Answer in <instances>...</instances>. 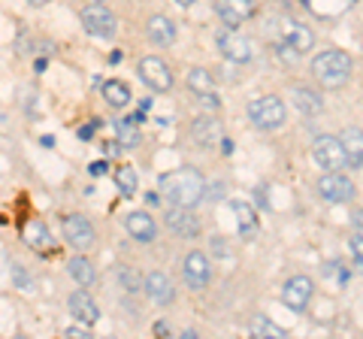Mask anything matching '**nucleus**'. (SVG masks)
<instances>
[{
	"instance_id": "nucleus-1",
	"label": "nucleus",
	"mask_w": 363,
	"mask_h": 339,
	"mask_svg": "<svg viewBox=\"0 0 363 339\" xmlns=\"http://www.w3.org/2000/svg\"><path fill=\"white\" fill-rule=\"evenodd\" d=\"M157 188H161L164 197L173 200L176 206H197L203 194H206V179H203L194 167H179L157 179Z\"/></svg>"
},
{
	"instance_id": "nucleus-2",
	"label": "nucleus",
	"mask_w": 363,
	"mask_h": 339,
	"mask_svg": "<svg viewBox=\"0 0 363 339\" xmlns=\"http://www.w3.org/2000/svg\"><path fill=\"white\" fill-rule=\"evenodd\" d=\"M351 70H354V61H351V55L339 52V49L318 52L315 58H312V76L324 88H342L348 79H351Z\"/></svg>"
},
{
	"instance_id": "nucleus-3",
	"label": "nucleus",
	"mask_w": 363,
	"mask_h": 339,
	"mask_svg": "<svg viewBox=\"0 0 363 339\" xmlns=\"http://www.w3.org/2000/svg\"><path fill=\"white\" fill-rule=\"evenodd\" d=\"M285 104L272 94H264V97H255L248 104V121L255 124L260 130H279L285 124Z\"/></svg>"
},
{
	"instance_id": "nucleus-4",
	"label": "nucleus",
	"mask_w": 363,
	"mask_h": 339,
	"mask_svg": "<svg viewBox=\"0 0 363 339\" xmlns=\"http://www.w3.org/2000/svg\"><path fill=\"white\" fill-rule=\"evenodd\" d=\"M312 157H315V164L324 167V170H345L348 167V155H345L342 140L330 137V133H321V137H315Z\"/></svg>"
},
{
	"instance_id": "nucleus-5",
	"label": "nucleus",
	"mask_w": 363,
	"mask_h": 339,
	"mask_svg": "<svg viewBox=\"0 0 363 339\" xmlns=\"http://www.w3.org/2000/svg\"><path fill=\"white\" fill-rule=\"evenodd\" d=\"M318 194L327 203H348V200H354L357 188L342 170H324V176L318 179Z\"/></svg>"
},
{
	"instance_id": "nucleus-6",
	"label": "nucleus",
	"mask_w": 363,
	"mask_h": 339,
	"mask_svg": "<svg viewBox=\"0 0 363 339\" xmlns=\"http://www.w3.org/2000/svg\"><path fill=\"white\" fill-rule=\"evenodd\" d=\"M315 297V282L309 276H291L281 288V303L294 312H306Z\"/></svg>"
},
{
	"instance_id": "nucleus-7",
	"label": "nucleus",
	"mask_w": 363,
	"mask_h": 339,
	"mask_svg": "<svg viewBox=\"0 0 363 339\" xmlns=\"http://www.w3.org/2000/svg\"><path fill=\"white\" fill-rule=\"evenodd\" d=\"M182 276L191 291H203L212 282V261L203 252H188L185 264H182Z\"/></svg>"
},
{
	"instance_id": "nucleus-8",
	"label": "nucleus",
	"mask_w": 363,
	"mask_h": 339,
	"mask_svg": "<svg viewBox=\"0 0 363 339\" xmlns=\"http://www.w3.org/2000/svg\"><path fill=\"white\" fill-rule=\"evenodd\" d=\"M64 240L70 243L76 252H85V248L94 245L97 230H94V224H91L85 216L73 212V216H67V218H64Z\"/></svg>"
},
{
	"instance_id": "nucleus-9",
	"label": "nucleus",
	"mask_w": 363,
	"mask_h": 339,
	"mask_svg": "<svg viewBox=\"0 0 363 339\" xmlns=\"http://www.w3.org/2000/svg\"><path fill=\"white\" fill-rule=\"evenodd\" d=\"M140 79L157 94H164L173 88V73H169V67L157 58V55H149V58L140 61Z\"/></svg>"
},
{
	"instance_id": "nucleus-10",
	"label": "nucleus",
	"mask_w": 363,
	"mask_h": 339,
	"mask_svg": "<svg viewBox=\"0 0 363 339\" xmlns=\"http://www.w3.org/2000/svg\"><path fill=\"white\" fill-rule=\"evenodd\" d=\"M215 43H218V52L227 61H233V64L252 61V43H248V37H242V33H236V28L221 30L218 37H215Z\"/></svg>"
},
{
	"instance_id": "nucleus-11",
	"label": "nucleus",
	"mask_w": 363,
	"mask_h": 339,
	"mask_svg": "<svg viewBox=\"0 0 363 339\" xmlns=\"http://www.w3.org/2000/svg\"><path fill=\"white\" fill-rule=\"evenodd\" d=\"M82 28L88 33H94V37H112L118 25H116V16L104 4H91L82 9Z\"/></svg>"
},
{
	"instance_id": "nucleus-12",
	"label": "nucleus",
	"mask_w": 363,
	"mask_h": 339,
	"mask_svg": "<svg viewBox=\"0 0 363 339\" xmlns=\"http://www.w3.org/2000/svg\"><path fill=\"white\" fill-rule=\"evenodd\" d=\"M67 306H70V315L79 321V324H85V327H94L100 321V309H97V303L91 300V294L82 288V291H73L70 294V300H67Z\"/></svg>"
},
{
	"instance_id": "nucleus-13",
	"label": "nucleus",
	"mask_w": 363,
	"mask_h": 339,
	"mask_svg": "<svg viewBox=\"0 0 363 339\" xmlns=\"http://www.w3.org/2000/svg\"><path fill=\"white\" fill-rule=\"evenodd\" d=\"M281 43H288L291 49H297L300 55H306V52H312V46H315V33L306 25H300V21L281 18Z\"/></svg>"
},
{
	"instance_id": "nucleus-14",
	"label": "nucleus",
	"mask_w": 363,
	"mask_h": 339,
	"mask_svg": "<svg viewBox=\"0 0 363 339\" xmlns=\"http://www.w3.org/2000/svg\"><path fill=\"white\" fill-rule=\"evenodd\" d=\"M167 228L176 236H182V240H191V236L200 233V224L191 216V206H176V203L173 209H167Z\"/></svg>"
},
{
	"instance_id": "nucleus-15",
	"label": "nucleus",
	"mask_w": 363,
	"mask_h": 339,
	"mask_svg": "<svg viewBox=\"0 0 363 339\" xmlns=\"http://www.w3.org/2000/svg\"><path fill=\"white\" fill-rule=\"evenodd\" d=\"M191 137H194V143L203 145V149H212L215 143H221V121L212 116H197L191 121Z\"/></svg>"
},
{
	"instance_id": "nucleus-16",
	"label": "nucleus",
	"mask_w": 363,
	"mask_h": 339,
	"mask_svg": "<svg viewBox=\"0 0 363 339\" xmlns=\"http://www.w3.org/2000/svg\"><path fill=\"white\" fill-rule=\"evenodd\" d=\"M143 291L152 297V303H157V306H169L176 297V291H173V282H169L164 273H149L143 279Z\"/></svg>"
},
{
	"instance_id": "nucleus-17",
	"label": "nucleus",
	"mask_w": 363,
	"mask_h": 339,
	"mask_svg": "<svg viewBox=\"0 0 363 339\" xmlns=\"http://www.w3.org/2000/svg\"><path fill=\"white\" fill-rule=\"evenodd\" d=\"M124 228H128V233L136 243H152L157 236V224H155V218L149 216V212H128Z\"/></svg>"
},
{
	"instance_id": "nucleus-18",
	"label": "nucleus",
	"mask_w": 363,
	"mask_h": 339,
	"mask_svg": "<svg viewBox=\"0 0 363 339\" xmlns=\"http://www.w3.org/2000/svg\"><path fill=\"white\" fill-rule=\"evenodd\" d=\"M230 209H233V216H236V228H240V236H242V240H255L257 228H260L255 206H252V203H245V200H233Z\"/></svg>"
},
{
	"instance_id": "nucleus-19",
	"label": "nucleus",
	"mask_w": 363,
	"mask_h": 339,
	"mask_svg": "<svg viewBox=\"0 0 363 339\" xmlns=\"http://www.w3.org/2000/svg\"><path fill=\"white\" fill-rule=\"evenodd\" d=\"M291 104L297 106L306 118H315V116H321L324 112V97L312 91V88H291Z\"/></svg>"
},
{
	"instance_id": "nucleus-20",
	"label": "nucleus",
	"mask_w": 363,
	"mask_h": 339,
	"mask_svg": "<svg viewBox=\"0 0 363 339\" xmlns=\"http://www.w3.org/2000/svg\"><path fill=\"white\" fill-rule=\"evenodd\" d=\"M215 9H218V16L227 28H236L252 16V0H218Z\"/></svg>"
},
{
	"instance_id": "nucleus-21",
	"label": "nucleus",
	"mask_w": 363,
	"mask_h": 339,
	"mask_svg": "<svg viewBox=\"0 0 363 339\" xmlns=\"http://www.w3.org/2000/svg\"><path fill=\"white\" fill-rule=\"evenodd\" d=\"M145 33H149L155 46H173L176 43V25L167 16H152L145 21Z\"/></svg>"
},
{
	"instance_id": "nucleus-22",
	"label": "nucleus",
	"mask_w": 363,
	"mask_h": 339,
	"mask_svg": "<svg viewBox=\"0 0 363 339\" xmlns=\"http://www.w3.org/2000/svg\"><path fill=\"white\" fill-rule=\"evenodd\" d=\"M342 145H345V155H348V167L351 170H357V167H363V130L360 128H345L342 130Z\"/></svg>"
},
{
	"instance_id": "nucleus-23",
	"label": "nucleus",
	"mask_w": 363,
	"mask_h": 339,
	"mask_svg": "<svg viewBox=\"0 0 363 339\" xmlns=\"http://www.w3.org/2000/svg\"><path fill=\"white\" fill-rule=\"evenodd\" d=\"M21 236H25V243L33 248V252H49V248H52V233L37 218L25 224V233H21Z\"/></svg>"
},
{
	"instance_id": "nucleus-24",
	"label": "nucleus",
	"mask_w": 363,
	"mask_h": 339,
	"mask_svg": "<svg viewBox=\"0 0 363 339\" xmlns=\"http://www.w3.org/2000/svg\"><path fill=\"white\" fill-rule=\"evenodd\" d=\"M100 91H104V100H106L112 109H124V106L130 104V97H133L128 82H121V79H109V82H104Z\"/></svg>"
},
{
	"instance_id": "nucleus-25",
	"label": "nucleus",
	"mask_w": 363,
	"mask_h": 339,
	"mask_svg": "<svg viewBox=\"0 0 363 339\" xmlns=\"http://www.w3.org/2000/svg\"><path fill=\"white\" fill-rule=\"evenodd\" d=\"M70 276L76 279V285H82V288H91L97 282V273H94V264L88 261V257H82V255H76L70 264Z\"/></svg>"
},
{
	"instance_id": "nucleus-26",
	"label": "nucleus",
	"mask_w": 363,
	"mask_h": 339,
	"mask_svg": "<svg viewBox=\"0 0 363 339\" xmlns=\"http://www.w3.org/2000/svg\"><path fill=\"white\" fill-rule=\"evenodd\" d=\"M252 336H260V339H281V336H285V327H279L272 318H267V315H255V321H252Z\"/></svg>"
},
{
	"instance_id": "nucleus-27",
	"label": "nucleus",
	"mask_w": 363,
	"mask_h": 339,
	"mask_svg": "<svg viewBox=\"0 0 363 339\" xmlns=\"http://www.w3.org/2000/svg\"><path fill=\"white\" fill-rule=\"evenodd\" d=\"M116 133H118V143L124 145V149H136V145L143 143L140 128L133 124V118H121V121H116Z\"/></svg>"
},
{
	"instance_id": "nucleus-28",
	"label": "nucleus",
	"mask_w": 363,
	"mask_h": 339,
	"mask_svg": "<svg viewBox=\"0 0 363 339\" xmlns=\"http://www.w3.org/2000/svg\"><path fill=\"white\" fill-rule=\"evenodd\" d=\"M116 185H118V191L124 197H133L136 188H140V176H136L133 167H118L116 170Z\"/></svg>"
},
{
	"instance_id": "nucleus-29",
	"label": "nucleus",
	"mask_w": 363,
	"mask_h": 339,
	"mask_svg": "<svg viewBox=\"0 0 363 339\" xmlns=\"http://www.w3.org/2000/svg\"><path fill=\"white\" fill-rule=\"evenodd\" d=\"M185 82H188V88H191V91H194L197 97L212 91V73H209V70H203V67H194V70L188 73Z\"/></svg>"
},
{
	"instance_id": "nucleus-30",
	"label": "nucleus",
	"mask_w": 363,
	"mask_h": 339,
	"mask_svg": "<svg viewBox=\"0 0 363 339\" xmlns=\"http://www.w3.org/2000/svg\"><path fill=\"white\" fill-rule=\"evenodd\" d=\"M118 282H121V288L128 294L143 291V279L136 276V269H130V267H118Z\"/></svg>"
},
{
	"instance_id": "nucleus-31",
	"label": "nucleus",
	"mask_w": 363,
	"mask_h": 339,
	"mask_svg": "<svg viewBox=\"0 0 363 339\" xmlns=\"http://www.w3.org/2000/svg\"><path fill=\"white\" fill-rule=\"evenodd\" d=\"M348 252H351V264L363 273V233H354L348 240Z\"/></svg>"
},
{
	"instance_id": "nucleus-32",
	"label": "nucleus",
	"mask_w": 363,
	"mask_h": 339,
	"mask_svg": "<svg viewBox=\"0 0 363 339\" xmlns=\"http://www.w3.org/2000/svg\"><path fill=\"white\" fill-rule=\"evenodd\" d=\"M13 276H16V282H18L21 291H33V282H30V276H28L21 267H13Z\"/></svg>"
},
{
	"instance_id": "nucleus-33",
	"label": "nucleus",
	"mask_w": 363,
	"mask_h": 339,
	"mask_svg": "<svg viewBox=\"0 0 363 339\" xmlns=\"http://www.w3.org/2000/svg\"><path fill=\"white\" fill-rule=\"evenodd\" d=\"M64 336H70V339H82V336H88V327H85V324H82V327H67Z\"/></svg>"
},
{
	"instance_id": "nucleus-34",
	"label": "nucleus",
	"mask_w": 363,
	"mask_h": 339,
	"mask_svg": "<svg viewBox=\"0 0 363 339\" xmlns=\"http://www.w3.org/2000/svg\"><path fill=\"white\" fill-rule=\"evenodd\" d=\"M106 170H109V164H106V161H94V164H91V176H104Z\"/></svg>"
},
{
	"instance_id": "nucleus-35",
	"label": "nucleus",
	"mask_w": 363,
	"mask_h": 339,
	"mask_svg": "<svg viewBox=\"0 0 363 339\" xmlns=\"http://www.w3.org/2000/svg\"><path fill=\"white\" fill-rule=\"evenodd\" d=\"M354 233H363V209L354 212Z\"/></svg>"
},
{
	"instance_id": "nucleus-36",
	"label": "nucleus",
	"mask_w": 363,
	"mask_h": 339,
	"mask_svg": "<svg viewBox=\"0 0 363 339\" xmlns=\"http://www.w3.org/2000/svg\"><path fill=\"white\" fill-rule=\"evenodd\" d=\"M97 124V121H94ZM94 124H88V128L79 130V140H91V133H94Z\"/></svg>"
},
{
	"instance_id": "nucleus-37",
	"label": "nucleus",
	"mask_w": 363,
	"mask_h": 339,
	"mask_svg": "<svg viewBox=\"0 0 363 339\" xmlns=\"http://www.w3.org/2000/svg\"><path fill=\"white\" fill-rule=\"evenodd\" d=\"M104 152L112 157V155H118V145H112V143H104Z\"/></svg>"
},
{
	"instance_id": "nucleus-38",
	"label": "nucleus",
	"mask_w": 363,
	"mask_h": 339,
	"mask_svg": "<svg viewBox=\"0 0 363 339\" xmlns=\"http://www.w3.org/2000/svg\"><path fill=\"white\" fill-rule=\"evenodd\" d=\"M176 4H179V6H194L197 0H176Z\"/></svg>"
},
{
	"instance_id": "nucleus-39",
	"label": "nucleus",
	"mask_w": 363,
	"mask_h": 339,
	"mask_svg": "<svg viewBox=\"0 0 363 339\" xmlns=\"http://www.w3.org/2000/svg\"><path fill=\"white\" fill-rule=\"evenodd\" d=\"M28 4H30V6H45L49 0H28Z\"/></svg>"
},
{
	"instance_id": "nucleus-40",
	"label": "nucleus",
	"mask_w": 363,
	"mask_h": 339,
	"mask_svg": "<svg viewBox=\"0 0 363 339\" xmlns=\"http://www.w3.org/2000/svg\"><path fill=\"white\" fill-rule=\"evenodd\" d=\"M91 4H104V0H91Z\"/></svg>"
}]
</instances>
